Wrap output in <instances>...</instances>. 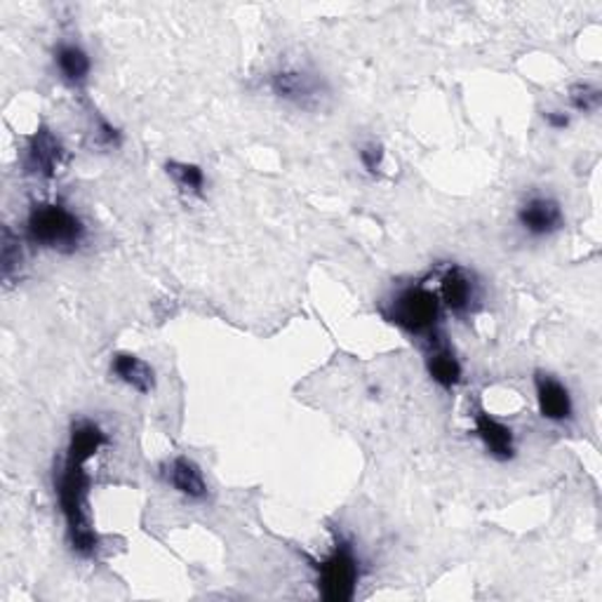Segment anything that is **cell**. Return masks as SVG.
Masks as SVG:
<instances>
[{"label": "cell", "instance_id": "cell-1", "mask_svg": "<svg viewBox=\"0 0 602 602\" xmlns=\"http://www.w3.org/2000/svg\"><path fill=\"white\" fill-rule=\"evenodd\" d=\"M87 459L69 455L59 466L55 475V490L59 496V508L67 522V539L71 551L79 558H95L99 551V534L95 532L93 520H89V473L85 471Z\"/></svg>", "mask_w": 602, "mask_h": 602}, {"label": "cell", "instance_id": "cell-2", "mask_svg": "<svg viewBox=\"0 0 602 602\" xmlns=\"http://www.w3.org/2000/svg\"><path fill=\"white\" fill-rule=\"evenodd\" d=\"M24 240L38 250L73 254L87 240V226L64 203H36L26 215Z\"/></svg>", "mask_w": 602, "mask_h": 602}, {"label": "cell", "instance_id": "cell-3", "mask_svg": "<svg viewBox=\"0 0 602 602\" xmlns=\"http://www.w3.org/2000/svg\"><path fill=\"white\" fill-rule=\"evenodd\" d=\"M441 297L438 292L429 290L426 285L414 282V285H405L394 297L386 301V306L382 309V315L400 327L402 333H408L417 339H433L441 327Z\"/></svg>", "mask_w": 602, "mask_h": 602}, {"label": "cell", "instance_id": "cell-4", "mask_svg": "<svg viewBox=\"0 0 602 602\" xmlns=\"http://www.w3.org/2000/svg\"><path fill=\"white\" fill-rule=\"evenodd\" d=\"M318 569V591L327 602H349L356 595L360 581V561L353 544L346 537H337L327 558L315 565Z\"/></svg>", "mask_w": 602, "mask_h": 602}, {"label": "cell", "instance_id": "cell-5", "mask_svg": "<svg viewBox=\"0 0 602 602\" xmlns=\"http://www.w3.org/2000/svg\"><path fill=\"white\" fill-rule=\"evenodd\" d=\"M268 87L278 99L290 101L301 109H318L327 95V87L321 75L299 67H285L270 73Z\"/></svg>", "mask_w": 602, "mask_h": 602}, {"label": "cell", "instance_id": "cell-6", "mask_svg": "<svg viewBox=\"0 0 602 602\" xmlns=\"http://www.w3.org/2000/svg\"><path fill=\"white\" fill-rule=\"evenodd\" d=\"M441 304L457 318L473 315L483 304V288L473 270L463 266H449L441 278Z\"/></svg>", "mask_w": 602, "mask_h": 602}, {"label": "cell", "instance_id": "cell-7", "mask_svg": "<svg viewBox=\"0 0 602 602\" xmlns=\"http://www.w3.org/2000/svg\"><path fill=\"white\" fill-rule=\"evenodd\" d=\"M62 160H64L62 142H59V137L50 128L40 125L26 142L24 160H22L24 172L40 179H55L59 168H62Z\"/></svg>", "mask_w": 602, "mask_h": 602}, {"label": "cell", "instance_id": "cell-8", "mask_svg": "<svg viewBox=\"0 0 602 602\" xmlns=\"http://www.w3.org/2000/svg\"><path fill=\"white\" fill-rule=\"evenodd\" d=\"M516 221L520 229L532 238H549L553 233L563 231L565 215L561 203L551 198V195H530L516 213Z\"/></svg>", "mask_w": 602, "mask_h": 602}, {"label": "cell", "instance_id": "cell-9", "mask_svg": "<svg viewBox=\"0 0 602 602\" xmlns=\"http://www.w3.org/2000/svg\"><path fill=\"white\" fill-rule=\"evenodd\" d=\"M534 396L539 414L553 424H565L575 417V400H571L569 388L555 380L553 374L537 372L534 374Z\"/></svg>", "mask_w": 602, "mask_h": 602}, {"label": "cell", "instance_id": "cell-10", "mask_svg": "<svg viewBox=\"0 0 602 602\" xmlns=\"http://www.w3.org/2000/svg\"><path fill=\"white\" fill-rule=\"evenodd\" d=\"M160 478L165 480V485L191 502H205L209 496V485L203 475V469L189 457H174L165 461L160 466Z\"/></svg>", "mask_w": 602, "mask_h": 602}, {"label": "cell", "instance_id": "cell-11", "mask_svg": "<svg viewBox=\"0 0 602 602\" xmlns=\"http://www.w3.org/2000/svg\"><path fill=\"white\" fill-rule=\"evenodd\" d=\"M473 424H475V435L480 443L485 445L487 455L494 461H510L516 459V433L510 426L502 424L499 419H494L485 410H480L473 414Z\"/></svg>", "mask_w": 602, "mask_h": 602}, {"label": "cell", "instance_id": "cell-12", "mask_svg": "<svg viewBox=\"0 0 602 602\" xmlns=\"http://www.w3.org/2000/svg\"><path fill=\"white\" fill-rule=\"evenodd\" d=\"M429 351H426V372L431 380L438 384L445 390L457 388L463 380V368L459 363L457 353L452 351V346L443 341L441 335H435L433 339L426 341Z\"/></svg>", "mask_w": 602, "mask_h": 602}, {"label": "cell", "instance_id": "cell-13", "mask_svg": "<svg viewBox=\"0 0 602 602\" xmlns=\"http://www.w3.org/2000/svg\"><path fill=\"white\" fill-rule=\"evenodd\" d=\"M111 374L113 380L125 384L128 388L137 390L142 396H148L156 390V370L144 358L120 351L111 356Z\"/></svg>", "mask_w": 602, "mask_h": 602}, {"label": "cell", "instance_id": "cell-14", "mask_svg": "<svg viewBox=\"0 0 602 602\" xmlns=\"http://www.w3.org/2000/svg\"><path fill=\"white\" fill-rule=\"evenodd\" d=\"M55 67L64 83L79 87L85 85L93 73V59L79 43H59L55 48Z\"/></svg>", "mask_w": 602, "mask_h": 602}, {"label": "cell", "instance_id": "cell-15", "mask_svg": "<svg viewBox=\"0 0 602 602\" xmlns=\"http://www.w3.org/2000/svg\"><path fill=\"white\" fill-rule=\"evenodd\" d=\"M165 170L174 179L179 189L189 191L191 195H203L205 193V172L201 165L195 162H182V160H170L165 165Z\"/></svg>", "mask_w": 602, "mask_h": 602}, {"label": "cell", "instance_id": "cell-16", "mask_svg": "<svg viewBox=\"0 0 602 602\" xmlns=\"http://www.w3.org/2000/svg\"><path fill=\"white\" fill-rule=\"evenodd\" d=\"M0 270H3V280L10 282L14 276L20 274L22 262H24V250H22V238L14 236L8 226L3 229V240H0Z\"/></svg>", "mask_w": 602, "mask_h": 602}, {"label": "cell", "instance_id": "cell-17", "mask_svg": "<svg viewBox=\"0 0 602 602\" xmlns=\"http://www.w3.org/2000/svg\"><path fill=\"white\" fill-rule=\"evenodd\" d=\"M569 107L579 113H598L602 107V89L593 83H575L569 87Z\"/></svg>", "mask_w": 602, "mask_h": 602}, {"label": "cell", "instance_id": "cell-18", "mask_svg": "<svg viewBox=\"0 0 602 602\" xmlns=\"http://www.w3.org/2000/svg\"><path fill=\"white\" fill-rule=\"evenodd\" d=\"M358 158H360V165L365 168V172L370 177H376L382 172V165H384V146L380 142H368L365 146H360Z\"/></svg>", "mask_w": 602, "mask_h": 602}, {"label": "cell", "instance_id": "cell-19", "mask_svg": "<svg viewBox=\"0 0 602 602\" xmlns=\"http://www.w3.org/2000/svg\"><path fill=\"white\" fill-rule=\"evenodd\" d=\"M97 142L101 146H107V148H118L120 144H123V132H120L118 128H113L107 118H99L97 120Z\"/></svg>", "mask_w": 602, "mask_h": 602}, {"label": "cell", "instance_id": "cell-20", "mask_svg": "<svg viewBox=\"0 0 602 602\" xmlns=\"http://www.w3.org/2000/svg\"><path fill=\"white\" fill-rule=\"evenodd\" d=\"M544 120H546V125L553 130H567L571 123L569 113H565V111H546Z\"/></svg>", "mask_w": 602, "mask_h": 602}]
</instances>
